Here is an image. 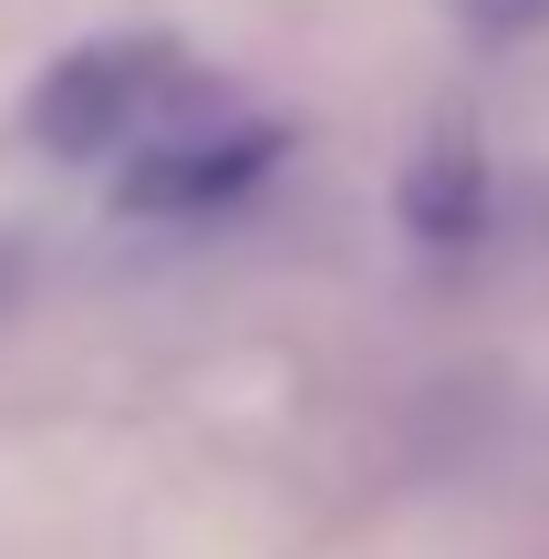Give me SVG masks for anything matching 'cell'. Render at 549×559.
Masks as SVG:
<instances>
[{"label":"cell","mask_w":549,"mask_h":559,"mask_svg":"<svg viewBox=\"0 0 549 559\" xmlns=\"http://www.w3.org/2000/svg\"><path fill=\"white\" fill-rule=\"evenodd\" d=\"M270 166H281L270 124H166L124 166V207H145V218H207V207L249 198Z\"/></svg>","instance_id":"cell-2"},{"label":"cell","mask_w":549,"mask_h":559,"mask_svg":"<svg viewBox=\"0 0 549 559\" xmlns=\"http://www.w3.org/2000/svg\"><path fill=\"white\" fill-rule=\"evenodd\" d=\"M187 94H198V73L166 41H83V52H62L41 73L32 135L52 156H135V145H156L177 124Z\"/></svg>","instance_id":"cell-1"}]
</instances>
